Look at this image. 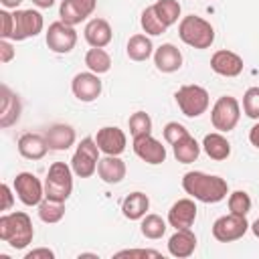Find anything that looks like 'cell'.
Returning a JSON list of instances; mask_svg holds the SVG:
<instances>
[{"instance_id":"cell-5","label":"cell","mask_w":259,"mask_h":259,"mask_svg":"<svg viewBox=\"0 0 259 259\" xmlns=\"http://www.w3.org/2000/svg\"><path fill=\"white\" fill-rule=\"evenodd\" d=\"M174 99H176L178 109L186 117H198V115H202L208 109V103H210L208 91L204 87H200V85H182L176 91Z\"/></svg>"},{"instance_id":"cell-40","label":"cell","mask_w":259,"mask_h":259,"mask_svg":"<svg viewBox=\"0 0 259 259\" xmlns=\"http://www.w3.org/2000/svg\"><path fill=\"white\" fill-rule=\"evenodd\" d=\"M14 55H16V51L8 42V38H0V63H4V65L10 63L14 59Z\"/></svg>"},{"instance_id":"cell-1","label":"cell","mask_w":259,"mask_h":259,"mask_svg":"<svg viewBox=\"0 0 259 259\" xmlns=\"http://www.w3.org/2000/svg\"><path fill=\"white\" fill-rule=\"evenodd\" d=\"M182 188L188 196L194 200H200L204 204H214L227 198L229 194V184L225 178L217 174H206L200 170L186 172L182 176Z\"/></svg>"},{"instance_id":"cell-30","label":"cell","mask_w":259,"mask_h":259,"mask_svg":"<svg viewBox=\"0 0 259 259\" xmlns=\"http://www.w3.org/2000/svg\"><path fill=\"white\" fill-rule=\"evenodd\" d=\"M152 8L166 26L176 24L178 18H180V10H182L178 0H158V2L152 4Z\"/></svg>"},{"instance_id":"cell-11","label":"cell","mask_w":259,"mask_h":259,"mask_svg":"<svg viewBox=\"0 0 259 259\" xmlns=\"http://www.w3.org/2000/svg\"><path fill=\"white\" fill-rule=\"evenodd\" d=\"M45 20L42 14L38 10H16L14 12V30L10 40H26L30 36H36L38 32H42Z\"/></svg>"},{"instance_id":"cell-46","label":"cell","mask_w":259,"mask_h":259,"mask_svg":"<svg viewBox=\"0 0 259 259\" xmlns=\"http://www.w3.org/2000/svg\"><path fill=\"white\" fill-rule=\"evenodd\" d=\"M249 229H251V231H253V235L259 239V219H255V221H253V225H249Z\"/></svg>"},{"instance_id":"cell-34","label":"cell","mask_w":259,"mask_h":259,"mask_svg":"<svg viewBox=\"0 0 259 259\" xmlns=\"http://www.w3.org/2000/svg\"><path fill=\"white\" fill-rule=\"evenodd\" d=\"M127 125H130L132 138L152 134V117H150L146 111H136V113H132L130 119H127Z\"/></svg>"},{"instance_id":"cell-44","label":"cell","mask_w":259,"mask_h":259,"mask_svg":"<svg viewBox=\"0 0 259 259\" xmlns=\"http://www.w3.org/2000/svg\"><path fill=\"white\" fill-rule=\"evenodd\" d=\"M32 4L38 8H51L55 4V0H32Z\"/></svg>"},{"instance_id":"cell-16","label":"cell","mask_w":259,"mask_h":259,"mask_svg":"<svg viewBox=\"0 0 259 259\" xmlns=\"http://www.w3.org/2000/svg\"><path fill=\"white\" fill-rule=\"evenodd\" d=\"M243 59L227 49H221L210 57V69L221 77H237L243 73Z\"/></svg>"},{"instance_id":"cell-3","label":"cell","mask_w":259,"mask_h":259,"mask_svg":"<svg viewBox=\"0 0 259 259\" xmlns=\"http://www.w3.org/2000/svg\"><path fill=\"white\" fill-rule=\"evenodd\" d=\"M178 36L192 49H208L214 42V28L208 20L196 14H188L178 22Z\"/></svg>"},{"instance_id":"cell-4","label":"cell","mask_w":259,"mask_h":259,"mask_svg":"<svg viewBox=\"0 0 259 259\" xmlns=\"http://www.w3.org/2000/svg\"><path fill=\"white\" fill-rule=\"evenodd\" d=\"M73 168L65 162H53L45 178V198L65 202L73 192Z\"/></svg>"},{"instance_id":"cell-39","label":"cell","mask_w":259,"mask_h":259,"mask_svg":"<svg viewBox=\"0 0 259 259\" xmlns=\"http://www.w3.org/2000/svg\"><path fill=\"white\" fill-rule=\"evenodd\" d=\"M115 257H160V253L154 249H125L115 253Z\"/></svg>"},{"instance_id":"cell-23","label":"cell","mask_w":259,"mask_h":259,"mask_svg":"<svg viewBox=\"0 0 259 259\" xmlns=\"http://www.w3.org/2000/svg\"><path fill=\"white\" fill-rule=\"evenodd\" d=\"M196 249V235L190 229H176V233L168 239V253L172 257L184 259L190 257Z\"/></svg>"},{"instance_id":"cell-7","label":"cell","mask_w":259,"mask_h":259,"mask_svg":"<svg viewBox=\"0 0 259 259\" xmlns=\"http://www.w3.org/2000/svg\"><path fill=\"white\" fill-rule=\"evenodd\" d=\"M99 146L95 142V138H83L71 158V168L75 172V176L79 178H89L97 172V164H99Z\"/></svg>"},{"instance_id":"cell-36","label":"cell","mask_w":259,"mask_h":259,"mask_svg":"<svg viewBox=\"0 0 259 259\" xmlns=\"http://www.w3.org/2000/svg\"><path fill=\"white\" fill-rule=\"evenodd\" d=\"M243 113L251 119H259V87H249L243 95Z\"/></svg>"},{"instance_id":"cell-25","label":"cell","mask_w":259,"mask_h":259,"mask_svg":"<svg viewBox=\"0 0 259 259\" xmlns=\"http://www.w3.org/2000/svg\"><path fill=\"white\" fill-rule=\"evenodd\" d=\"M202 150L204 154L210 158V160H227L231 156V144L229 140L223 136V132H212V134H206L204 140H202Z\"/></svg>"},{"instance_id":"cell-24","label":"cell","mask_w":259,"mask_h":259,"mask_svg":"<svg viewBox=\"0 0 259 259\" xmlns=\"http://www.w3.org/2000/svg\"><path fill=\"white\" fill-rule=\"evenodd\" d=\"M45 138H47V144H49L51 150L63 152V150H69L75 144L77 136H75V130L69 123H55L47 130Z\"/></svg>"},{"instance_id":"cell-15","label":"cell","mask_w":259,"mask_h":259,"mask_svg":"<svg viewBox=\"0 0 259 259\" xmlns=\"http://www.w3.org/2000/svg\"><path fill=\"white\" fill-rule=\"evenodd\" d=\"M97 6V0H63L59 6V16L65 24H79L83 22L87 16L93 14Z\"/></svg>"},{"instance_id":"cell-45","label":"cell","mask_w":259,"mask_h":259,"mask_svg":"<svg viewBox=\"0 0 259 259\" xmlns=\"http://www.w3.org/2000/svg\"><path fill=\"white\" fill-rule=\"evenodd\" d=\"M0 2H2L4 8H18L22 0H0Z\"/></svg>"},{"instance_id":"cell-41","label":"cell","mask_w":259,"mask_h":259,"mask_svg":"<svg viewBox=\"0 0 259 259\" xmlns=\"http://www.w3.org/2000/svg\"><path fill=\"white\" fill-rule=\"evenodd\" d=\"M24 259H55V251L47 249V247H38V249H32L24 255Z\"/></svg>"},{"instance_id":"cell-19","label":"cell","mask_w":259,"mask_h":259,"mask_svg":"<svg viewBox=\"0 0 259 259\" xmlns=\"http://www.w3.org/2000/svg\"><path fill=\"white\" fill-rule=\"evenodd\" d=\"M16 148H18V154L26 160H42L51 150L47 144V138L40 134H22L16 142Z\"/></svg>"},{"instance_id":"cell-17","label":"cell","mask_w":259,"mask_h":259,"mask_svg":"<svg viewBox=\"0 0 259 259\" xmlns=\"http://www.w3.org/2000/svg\"><path fill=\"white\" fill-rule=\"evenodd\" d=\"M194 221H196V204L192 198H180L168 210V225L174 229H190Z\"/></svg>"},{"instance_id":"cell-29","label":"cell","mask_w":259,"mask_h":259,"mask_svg":"<svg viewBox=\"0 0 259 259\" xmlns=\"http://www.w3.org/2000/svg\"><path fill=\"white\" fill-rule=\"evenodd\" d=\"M85 65L89 71L97 73V75H103L111 69V57L105 49H97V47H91L87 53H85Z\"/></svg>"},{"instance_id":"cell-43","label":"cell","mask_w":259,"mask_h":259,"mask_svg":"<svg viewBox=\"0 0 259 259\" xmlns=\"http://www.w3.org/2000/svg\"><path fill=\"white\" fill-rule=\"evenodd\" d=\"M249 142L259 150V121L249 130Z\"/></svg>"},{"instance_id":"cell-28","label":"cell","mask_w":259,"mask_h":259,"mask_svg":"<svg viewBox=\"0 0 259 259\" xmlns=\"http://www.w3.org/2000/svg\"><path fill=\"white\" fill-rule=\"evenodd\" d=\"M172 152L180 164H190L200 156V144L188 134L182 140H178L176 144H172Z\"/></svg>"},{"instance_id":"cell-12","label":"cell","mask_w":259,"mask_h":259,"mask_svg":"<svg viewBox=\"0 0 259 259\" xmlns=\"http://www.w3.org/2000/svg\"><path fill=\"white\" fill-rule=\"evenodd\" d=\"M101 79L97 73L93 71H83V73H77L71 81V91L73 95L83 101V103H91L95 101L99 95H101Z\"/></svg>"},{"instance_id":"cell-18","label":"cell","mask_w":259,"mask_h":259,"mask_svg":"<svg viewBox=\"0 0 259 259\" xmlns=\"http://www.w3.org/2000/svg\"><path fill=\"white\" fill-rule=\"evenodd\" d=\"M0 127H10L20 119V111H22V103L20 97L16 93H12L6 85L0 87Z\"/></svg>"},{"instance_id":"cell-10","label":"cell","mask_w":259,"mask_h":259,"mask_svg":"<svg viewBox=\"0 0 259 259\" xmlns=\"http://www.w3.org/2000/svg\"><path fill=\"white\" fill-rule=\"evenodd\" d=\"M47 47L53 51V53H59V55H67L75 49L77 45V30L75 26L71 24H65L63 20H57V22H51L49 28H47Z\"/></svg>"},{"instance_id":"cell-33","label":"cell","mask_w":259,"mask_h":259,"mask_svg":"<svg viewBox=\"0 0 259 259\" xmlns=\"http://www.w3.org/2000/svg\"><path fill=\"white\" fill-rule=\"evenodd\" d=\"M140 24H142L144 32H146V34H150V36H158V34H164V32L168 30V26L160 20V16L154 12V8H152V6L144 8L142 18H140Z\"/></svg>"},{"instance_id":"cell-2","label":"cell","mask_w":259,"mask_h":259,"mask_svg":"<svg viewBox=\"0 0 259 259\" xmlns=\"http://www.w3.org/2000/svg\"><path fill=\"white\" fill-rule=\"evenodd\" d=\"M34 229L32 221L26 212H6L0 217V239L8 243L12 249H24L32 243Z\"/></svg>"},{"instance_id":"cell-8","label":"cell","mask_w":259,"mask_h":259,"mask_svg":"<svg viewBox=\"0 0 259 259\" xmlns=\"http://www.w3.org/2000/svg\"><path fill=\"white\" fill-rule=\"evenodd\" d=\"M249 231V221L243 214H223L212 223V237L221 243H231V241H239L245 233Z\"/></svg>"},{"instance_id":"cell-14","label":"cell","mask_w":259,"mask_h":259,"mask_svg":"<svg viewBox=\"0 0 259 259\" xmlns=\"http://www.w3.org/2000/svg\"><path fill=\"white\" fill-rule=\"evenodd\" d=\"M134 152L140 160H144L146 164H162L166 160V148L162 146V142H158L152 134L146 136H138L132 142Z\"/></svg>"},{"instance_id":"cell-13","label":"cell","mask_w":259,"mask_h":259,"mask_svg":"<svg viewBox=\"0 0 259 259\" xmlns=\"http://www.w3.org/2000/svg\"><path fill=\"white\" fill-rule=\"evenodd\" d=\"M95 142H97V146H99V150L103 154H107V156H119L125 150L127 138H125V132L119 130L117 125H103V127L97 130Z\"/></svg>"},{"instance_id":"cell-38","label":"cell","mask_w":259,"mask_h":259,"mask_svg":"<svg viewBox=\"0 0 259 259\" xmlns=\"http://www.w3.org/2000/svg\"><path fill=\"white\" fill-rule=\"evenodd\" d=\"M14 30V12L0 10V38H10Z\"/></svg>"},{"instance_id":"cell-35","label":"cell","mask_w":259,"mask_h":259,"mask_svg":"<svg viewBox=\"0 0 259 259\" xmlns=\"http://www.w3.org/2000/svg\"><path fill=\"white\" fill-rule=\"evenodd\" d=\"M227 204H229V210H231V212L247 217L249 210H251V196H249L245 190H235V192L229 194Z\"/></svg>"},{"instance_id":"cell-27","label":"cell","mask_w":259,"mask_h":259,"mask_svg":"<svg viewBox=\"0 0 259 259\" xmlns=\"http://www.w3.org/2000/svg\"><path fill=\"white\" fill-rule=\"evenodd\" d=\"M125 53L132 61H148L152 55H154V45L150 40L148 34H132L127 45H125Z\"/></svg>"},{"instance_id":"cell-20","label":"cell","mask_w":259,"mask_h":259,"mask_svg":"<svg viewBox=\"0 0 259 259\" xmlns=\"http://www.w3.org/2000/svg\"><path fill=\"white\" fill-rule=\"evenodd\" d=\"M83 36L85 40L89 42V47H97V49H103L111 42L113 38V30L109 26V22L105 18H91L87 24H85V30H83Z\"/></svg>"},{"instance_id":"cell-31","label":"cell","mask_w":259,"mask_h":259,"mask_svg":"<svg viewBox=\"0 0 259 259\" xmlns=\"http://www.w3.org/2000/svg\"><path fill=\"white\" fill-rule=\"evenodd\" d=\"M65 217V202L59 200H51V198H42V202L38 204V219L47 225H55Z\"/></svg>"},{"instance_id":"cell-42","label":"cell","mask_w":259,"mask_h":259,"mask_svg":"<svg viewBox=\"0 0 259 259\" xmlns=\"http://www.w3.org/2000/svg\"><path fill=\"white\" fill-rule=\"evenodd\" d=\"M0 192H2V210H10L12 202H14V196H12V190L8 184H2L0 186Z\"/></svg>"},{"instance_id":"cell-6","label":"cell","mask_w":259,"mask_h":259,"mask_svg":"<svg viewBox=\"0 0 259 259\" xmlns=\"http://www.w3.org/2000/svg\"><path fill=\"white\" fill-rule=\"evenodd\" d=\"M241 119V103L233 95H223L214 101L210 109V123L219 132H231Z\"/></svg>"},{"instance_id":"cell-9","label":"cell","mask_w":259,"mask_h":259,"mask_svg":"<svg viewBox=\"0 0 259 259\" xmlns=\"http://www.w3.org/2000/svg\"><path fill=\"white\" fill-rule=\"evenodd\" d=\"M12 186L18 200L26 206H38L45 198V184L32 172H18L14 176Z\"/></svg>"},{"instance_id":"cell-26","label":"cell","mask_w":259,"mask_h":259,"mask_svg":"<svg viewBox=\"0 0 259 259\" xmlns=\"http://www.w3.org/2000/svg\"><path fill=\"white\" fill-rule=\"evenodd\" d=\"M148 208H150V198H148V194H144V192H140V190L130 192V194L123 198V202H121V212H123V217L130 219V221H140V219H144L146 212H148Z\"/></svg>"},{"instance_id":"cell-37","label":"cell","mask_w":259,"mask_h":259,"mask_svg":"<svg viewBox=\"0 0 259 259\" xmlns=\"http://www.w3.org/2000/svg\"><path fill=\"white\" fill-rule=\"evenodd\" d=\"M162 134H164V140L172 146V144H176L178 140H182L184 136H188V130H186L182 123H178V121H168V123L164 125V130H162Z\"/></svg>"},{"instance_id":"cell-21","label":"cell","mask_w":259,"mask_h":259,"mask_svg":"<svg viewBox=\"0 0 259 259\" xmlns=\"http://www.w3.org/2000/svg\"><path fill=\"white\" fill-rule=\"evenodd\" d=\"M154 65L160 73H174L182 67V53L172 42H164L154 51Z\"/></svg>"},{"instance_id":"cell-32","label":"cell","mask_w":259,"mask_h":259,"mask_svg":"<svg viewBox=\"0 0 259 259\" xmlns=\"http://www.w3.org/2000/svg\"><path fill=\"white\" fill-rule=\"evenodd\" d=\"M166 229H168V223H166L160 214H146V217L142 219V225H140L142 235H144L146 239H152V241L162 239L164 233H166Z\"/></svg>"},{"instance_id":"cell-22","label":"cell","mask_w":259,"mask_h":259,"mask_svg":"<svg viewBox=\"0 0 259 259\" xmlns=\"http://www.w3.org/2000/svg\"><path fill=\"white\" fill-rule=\"evenodd\" d=\"M125 162L119 158V156H103L99 158V164H97V176L105 182V184H119L123 178H125Z\"/></svg>"}]
</instances>
